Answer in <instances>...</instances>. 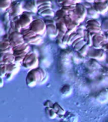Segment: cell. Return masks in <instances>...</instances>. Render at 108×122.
<instances>
[{
	"label": "cell",
	"mask_w": 108,
	"mask_h": 122,
	"mask_svg": "<svg viewBox=\"0 0 108 122\" xmlns=\"http://www.w3.org/2000/svg\"><path fill=\"white\" fill-rule=\"evenodd\" d=\"M36 1H39V0H36Z\"/></svg>",
	"instance_id": "f35d334b"
},
{
	"label": "cell",
	"mask_w": 108,
	"mask_h": 122,
	"mask_svg": "<svg viewBox=\"0 0 108 122\" xmlns=\"http://www.w3.org/2000/svg\"><path fill=\"white\" fill-rule=\"evenodd\" d=\"M92 61H91V60L89 62V64H90V66L92 67V68L94 69H98L100 68V65L99 64V63L97 62L96 59H92Z\"/></svg>",
	"instance_id": "4dcf8cb0"
},
{
	"label": "cell",
	"mask_w": 108,
	"mask_h": 122,
	"mask_svg": "<svg viewBox=\"0 0 108 122\" xmlns=\"http://www.w3.org/2000/svg\"><path fill=\"white\" fill-rule=\"evenodd\" d=\"M53 105H54V103L49 100H47L46 101H45V102L44 103V106L45 107H53Z\"/></svg>",
	"instance_id": "d6a6232c"
},
{
	"label": "cell",
	"mask_w": 108,
	"mask_h": 122,
	"mask_svg": "<svg viewBox=\"0 0 108 122\" xmlns=\"http://www.w3.org/2000/svg\"><path fill=\"white\" fill-rule=\"evenodd\" d=\"M11 30L12 31L10 32L8 40H9L10 45L12 47H15L17 46H18L25 43L22 32L16 31V30H13L12 29Z\"/></svg>",
	"instance_id": "5b68a950"
},
{
	"label": "cell",
	"mask_w": 108,
	"mask_h": 122,
	"mask_svg": "<svg viewBox=\"0 0 108 122\" xmlns=\"http://www.w3.org/2000/svg\"><path fill=\"white\" fill-rule=\"evenodd\" d=\"M45 77H47L46 72L44 69L39 67L30 69L27 73L25 81L29 87H34L37 84L44 83Z\"/></svg>",
	"instance_id": "6da1fadb"
},
{
	"label": "cell",
	"mask_w": 108,
	"mask_h": 122,
	"mask_svg": "<svg viewBox=\"0 0 108 122\" xmlns=\"http://www.w3.org/2000/svg\"><path fill=\"white\" fill-rule=\"evenodd\" d=\"M85 45H86V43L84 41L83 37H80L76 40L72 44V46L75 50L78 51Z\"/></svg>",
	"instance_id": "ffe728a7"
},
{
	"label": "cell",
	"mask_w": 108,
	"mask_h": 122,
	"mask_svg": "<svg viewBox=\"0 0 108 122\" xmlns=\"http://www.w3.org/2000/svg\"><path fill=\"white\" fill-rule=\"evenodd\" d=\"M81 36H80L79 34H77L76 32H75L73 33H72L69 36V39H68V45H72V44L76 40L80 38Z\"/></svg>",
	"instance_id": "83f0119b"
},
{
	"label": "cell",
	"mask_w": 108,
	"mask_h": 122,
	"mask_svg": "<svg viewBox=\"0 0 108 122\" xmlns=\"http://www.w3.org/2000/svg\"><path fill=\"white\" fill-rule=\"evenodd\" d=\"M106 63L108 64V51H106Z\"/></svg>",
	"instance_id": "d590c367"
},
{
	"label": "cell",
	"mask_w": 108,
	"mask_h": 122,
	"mask_svg": "<svg viewBox=\"0 0 108 122\" xmlns=\"http://www.w3.org/2000/svg\"><path fill=\"white\" fill-rule=\"evenodd\" d=\"M1 53H13V47L11 46L9 40H2L0 43Z\"/></svg>",
	"instance_id": "e0dca14e"
},
{
	"label": "cell",
	"mask_w": 108,
	"mask_h": 122,
	"mask_svg": "<svg viewBox=\"0 0 108 122\" xmlns=\"http://www.w3.org/2000/svg\"><path fill=\"white\" fill-rule=\"evenodd\" d=\"M86 30L94 35L102 32L100 27V23L97 19H90L86 22Z\"/></svg>",
	"instance_id": "8992f818"
},
{
	"label": "cell",
	"mask_w": 108,
	"mask_h": 122,
	"mask_svg": "<svg viewBox=\"0 0 108 122\" xmlns=\"http://www.w3.org/2000/svg\"><path fill=\"white\" fill-rule=\"evenodd\" d=\"M87 15V8L83 5V4H76L75 8L73 10V15L72 16L73 17L74 20L80 24L85 20V17Z\"/></svg>",
	"instance_id": "277c9868"
},
{
	"label": "cell",
	"mask_w": 108,
	"mask_h": 122,
	"mask_svg": "<svg viewBox=\"0 0 108 122\" xmlns=\"http://www.w3.org/2000/svg\"><path fill=\"white\" fill-rule=\"evenodd\" d=\"M9 9H10V11L8 12L12 18L20 16L25 11L23 8V5H22L20 2H15V1L11 3V6L9 7Z\"/></svg>",
	"instance_id": "9c48e42d"
},
{
	"label": "cell",
	"mask_w": 108,
	"mask_h": 122,
	"mask_svg": "<svg viewBox=\"0 0 108 122\" xmlns=\"http://www.w3.org/2000/svg\"><path fill=\"white\" fill-rule=\"evenodd\" d=\"M32 15V13L25 11L20 16L18 17L19 24L23 29H28L31 23L32 22V21L34 20Z\"/></svg>",
	"instance_id": "52a82bcc"
},
{
	"label": "cell",
	"mask_w": 108,
	"mask_h": 122,
	"mask_svg": "<svg viewBox=\"0 0 108 122\" xmlns=\"http://www.w3.org/2000/svg\"><path fill=\"white\" fill-rule=\"evenodd\" d=\"M45 112L46 113V114L47 115V116L49 118H51V119H54L58 116L56 112H55L54 110L52 107H45Z\"/></svg>",
	"instance_id": "4316f807"
},
{
	"label": "cell",
	"mask_w": 108,
	"mask_h": 122,
	"mask_svg": "<svg viewBox=\"0 0 108 122\" xmlns=\"http://www.w3.org/2000/svg\"><path fill=\"white\" fill-rule=\"evenodd\" d=\"M24 11L30 13H37L38 5L36 0H28L23 5Z\"/></svg>",
	"instance_id": "7c38bea8"
},
{
	"label": "cell",
	"mask_w": 108,
	"mask_h": 122,
	"mask_svg": "<svg viewBox=\"0 0 108 122\" xmlns=\"http://www.w3.org/2000/svg\"><path fill=\"white\" fill-rule=\"evenodd\" d=\"M87 15L89 16V17H90L91 19H96L99 17V14L98 13V12L95 10V9L94 7V6H92L89 8L87 9Z\"/></svg>",
	"instance_id": "d4e9b609"
},
{
	"label": "cell",
	"mask_w": 108,
	"mask_h": 122,
	"mask_svg": "<svg viewBox=\"0 0 108 122\" xmlns=\"http://www.w3.org/2000/svg\"><path fill=\"white\" fill-rule=\"evenodd\" d=\"M3 86V78L1 77V86Z\"/></svg>",
	"instance_id": "8d00e7d4"
},
{
	"label": "cell",
	"mask_w": 108,
	"mask_h": 122,
	"mask_svg": "<svg viewBox=\"0 0 108 122\" xmlns=\"http://www.w3.org/2000/svg\"><path fill=\"white\" fill-rule=\"evenodd\" d=\"M85 2H87V3H92V4H94V3L97 1V0H85Z\"/></svg>",
	"instance_id": "836d02e7"
},
{
	"label": "cell",
	"mask_w": 108,
	"mask_h": 122,
	"mask_svg": "<svg viewBox=\"0 0 108 122\" xmlns=\"http://www.w3.org/2000/svg\"><path fill=\"white\" fill-rule=\"evenodd\" d=\"M59 31L57 28L56 24H51L46 25V34L50 38H56Z\"/></svg>",
	"instance_id": "9a60e30c"
},
{
	"label": "cell",
	"mask_w": 108,
	"mask_h": 122,
	"mask_svg": "<svg viewBox=\"0 0 108 122\" xmlns=\"http://www.w3.org/2000/svg\"><path fill=\"white\" fill-rule=\"evenodd\" d=\"M92 34L90 33L88 30L85 29V34H84V36H83V39H84V41H85L86 44L89 46V47L92 46Z\"/></svg>",
	"instance_id": "cb8c5ba5"
},
{
	"label": "cell",
	"mask_w": 108,
	"mask_h": 122,
	"mask_svg": "<svg viewBox=\"0 0 108 122\" xmlns=\"http://www.w3.org/2000/svg\"><path fill=\"white\" fill-rule=\"evenodd\" d=\"M101 30L103 32L108 31V18H105L102 20V22L100 23Z\"/></svg>",
	"instance_id": "f1b7e54d"
},
{
	"label": "cell",
	"mask_w": 108,
	"mask_h": 122,
	"mask_svg": "<svg viewBox=\"0 0 108 122\" xmlns=\"http://www.w3.org/2000/svg\"><path fill=\"white\" fill-rule=\"evenodd\" d=\"M106 1H107V0H97L96 2H104Z\"/></svg>",
	"instance_id": "74e56055"
},
{
	"label": "cell",
	"mask_w": 108,
	"mask_h": 122,
	"mask_svg": "<svg viewBox=\"0 0 108 122\" xmlns=\"http://www.w3.org/2000/svg\"><path fill=\"white\" fill-rule=\"evenodd\" d=\"M93 6L99 15H104L108 11V0L104 2H95Z\"/></svg>",
	"instance_id": "4fadbf2b"
},
{
	"label": "cell",
	"mask_w": 108,
	"mask_h": 122,
	"mask_svg": "<svg viewBox=\"0 0 108 122\" xmlns=\"http://www.w3.org/2000/svg\"><path fill=\"white\" fill-rule=\"evenodd\" d=\"M89 50V46L87 45V44H86V45H85L83 46V47L81 48V49L79 51H78V52L80 55H81V56L85 57V56L87 55V54H88Z\"/></svg>",
	"instance_id": "f546056e"
},
{
	"label": "cell",
	"mask_w": 108,
	"mask_h": 122,
	"mask_svg": "<svg viewBox=\"0 0 108 122\" xmlns=\"http://www.w3.org/2000/svg\"><path fill=\"white\" fill-rule=\"evenodd\" d=\"M22 65L23 67L27 69L37 68L39 66V59L37 55L34 51H30L25 56Z\"/></svg>",
	"instance_id": "7a4b0ae2"
},
{
	"label": "cell",
	"mask_w": 108,
	"mask_h": 122,
	"mask_svg": "<svg viewBox=\"0 0 108 122\" xmlns=\"http://www.w3.org/2000/svg\"><path fill=\"white\" fill-rule=\"evenodd\" d=\"M87 56L92 59H96L97 61H102L106 59V51L102 48L96 49L94 48L93 49L89 50Z\"/></svg>",
	"instance_id": "30bf717a"
},
{
	"label": "cell",
	"mask_w": 108,
	"mask_h": 122,
	"mask_svg": "<svg viewBox=\"0 0 108 122\" xmlns=\"http://www.w3.org/2000/svg\"><path fill=\"white\" fill-rule=\"evenodd\" d=\"M52 6H44L38 7V15L44 17H54L55 12L54 10L51 7Z\"/></svg>",
	"instance_id": "8fae6325"
},
{
	"label": "cell",
	"mask_w": 108,
	"mask_h": 122,
	"mask_svg": "<svg viewBox=\"0 0 108 122\" xmlns=\"http://www.w3.org/2000/svg\"><path fill=\"white\" fill-rule=\"evenodd\" d=\"M28 29L35 32L36 34L42 36L44 34H46V24L44 19H34Z\"/></svg>",
	"instance_id": "3957f363"
},
{
	"label": "cell",
	"mask_w": 108,
	"mask_h": 122,
	"mask_svg": "<svg viewBox=\"0 0 108 122\" xmlns=\"http://www.w3.org/2000/svg\"><path fill=\"white\" fill-rule=\"evenodd\" d=\"M15 57L13 53H1V64H9L14 63Z\"/></svg>",
	"instance_id": "5bb4252c"
},
{
	"label": "cell",
	"mask_w": 108,
	"mask_h": 122,
	"mask_svg": "<svg viewBox=\"0 0 108 122\" xmlns=\"http://www.w3.org/2000/svg\"><path fill=\"white\" fill-rule=\"evenodd\" d=\"M108 41L104 34V32L102 31L101 32L95 34L92 37V46L96 49L102 48V45Z\"/></svg>",
	"instance_id": "ba28073f"
},
{
	"label": "cell",
	"mask_w": 108,
	"mask_h": 122,
	"mask_svg": "<svg viewBox=\"0 0 108 122\" xmlns=\"http://www.w3.org/2000/svg\"><path fill=\"white\" fill-rule=\"evenodd\" d=\"M7 65L6 64H1V77L4 78L7 73Z\"/></svg>",
	"instance_id": "1f68e13d"
},
{
	"label": "cell",
	"mask_w": 108,
	"mask_h": 122,
	"mask_svg": "<svg viewBox=\"0 0 108 122\" xmlns=\"http://www.w3.org/2000/svg\"><path fill=\"white\" fill-rule=\"evenodd\" d=\"M25 42L28 43V45H39L42 43L43 42V38L41 35L39 34H34L30 38L25 40Z\"/></svg>",
	"instance_id": "2e32d148"
},
{
	"label": "cell",
	"mask_w": 108,
	"mask_h": 122,
	"mask_svg": "<svg viewBox=\"0 0 108 122\" xmlns=\"http://www.w3.org/2000/svg\"><path fill=\"white\" fill-rule=\"evenodd\" d=\"M56 22L57 28L59 32L66 34L68 31V27L66 26V24L64 23L63 19H54Z\"/></svg>",
	"instance_id": "d6986e66"
},
{
	"label": "cell",
	"mask_w": 108,
	"mask_h": 122,
	"mask_svg": "<svg viewBox=\"0 0 108 122\" xmlns=\"http://www.w3.org/2000/svg\"><path fill=\"white\" fill-rule=\"evenodd\" d=\"M14 0H0V8L2 11H6L11 6Z\"/></svg>",
	"instance_id": "7402d4cb"
},
{
	"label": "cell",
	"mask_w": 108,
	"mask_h": 122,
	"mask_svg": "<svg viewBox=\"0 0 108 122\" xmlns=\"http://www.w3.org/2000/svg\"><path fill=\"white\" fill-rule=\"evenodd\" d=\"M61 93L65 96H68L72 93V87L69 85H64L60 89Z\"/></svg>",
	"instance_id": "484cf974"
},
{
	"label": "cell",
	"mask_w": 108,
	"mask_h": 122,
	"mask_svg": "<svg viewBox=\"0 0 108 122\" xmlns=\"http://www.w3.org/2000/svg\"><path fill=\"white\" fill-rule=\"evenodd\" d=\"M11 16L9 15V12L8 11H5L4 13L3 17L2 19V22L4 26L5 27L6 30L8 31V30L11 29Z\"/></svg>",
	"instance_id": "ac0fdd59"
},
{
	"label": "cell",
	"mask_w": 108,
	"mask_h": 122,
	"mask_svg": "<svg viewBox=\"0 0 108 122\" xmlns=\"http://www.w3.org/2000/svg\"><path fill=\"white\" fill-rule=\"evenodd\" d=\"M6 67H7V73L13 74V76L15 74H17L20 69L18 64L15 62L8 64Z\"/></svg>",
	"instance_id": "44dd1931"
},
{
	"label": "cell",
	"mask_w": 108,
	"mask_h": 122,
	"mask_svg": "<svg viewBox=\"0 0 108 122\" xmlns=\"http://www.w3.org/2000/svg\"><path fill=\"white\" fill-rule=\"evenodd\" d=\"M81 1H82V0H73V2L75 4L81 3Z\"/></svg>",
	"instance_id": "e575fe53"
},
{
	"label": "cell",
	"mask_w": 108,
	"mask_h": 122,
	"mask_svg": "<svg viewBox=\"0 0 108 122\" xmlns=\"http://www.w3.org/2000/svg\"><path fill=\"white\" fill-rule=\"evenodd\" d=\"M52 108L54 110V111L56 112V114H58V116H64L65 113H66V111H64V109L58 103H54V105Z\"/></svg>",
	"instance_id": "603a6c76"
}]
</instances>
